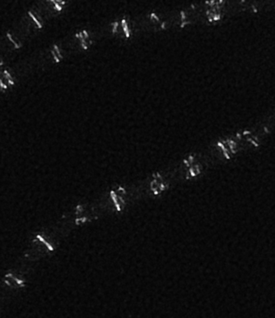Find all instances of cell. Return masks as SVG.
I'll return each mask as SVG.
<instances>
[{
    "label": "cell",
    "mask_w": 275,
    "mask_h": 318,
    "mask_svg": "<svg viewBox=\"0 0 275 318\" xmlns=\"http://www.w3.org/2000/svg\"><path fill=\"white\" fill-rule=\"evenodd\" d=\"M54 51L56 52V55H57V57L60 58V60H62L63 59V56L61 55V53H60V49L59 48V47L57 46V45L55 44L54 45Z\"/></svg>",
    "instance_id": "6da1fadb"
}]
</instances>
